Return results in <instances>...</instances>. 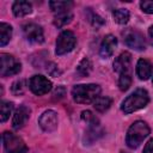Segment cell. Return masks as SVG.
I'll list each match as a JSON object with an SVG mask.
<instances>
[{
    "label": "cell",
    "mask_w": 153,
    "mask_h": 153,
    "mask_svg": "<svg viewBox=\"0 0 153 153\" xmlns=\"http://www.w3.org/2000/svg\"><path fill=\"white\" fill-rule=\"evenodd\" d=\"M57 123H59V120H57V114L53 110H47L42 114V116L39 117L38 120V124L39 127L47 131V133H50V131H54L56 128H57Z\"/></svg>",
    "instance_id": "9"
},
{
    "label": "cell",
    "mask_w": 153,
    "mask_h": 153,
    "mask_svg": "<svg viewBox=\"0 0 153 153\" xmlns=\"http://www.w3.org/2000/svg\"><path fill=\"white\" fill-rule=\"evenodd\" d=\"M51 11L56 14L60 12H65V11H69L68 8L73 5L71 1H50L49 2Z\"/></svg>",
    "instance_id": "21"
},
{
    "label": "cell",
    "mask_w": 153,
    "mask_h": 153,
    "mask_svg": "<svg viewBox=\"0 0 153 153\" xmlns=\"http://www.w3.org/2000/svg\"><path fill=\"white\" fill-rule=\"evenodd\" d=\"M65 94H66V90H65V87H63V86H57V87L55 88L54 93H53V99H55V100H60V99H62V98L65 97Z\"/></svg>",
    "instance_id": "27"
},
{
    "label": "cell",
    "mask_w": 153,
    "mask_h": 153,
    "mask_svg": "<svg viewBox=\"0 0 153 153\" xmlns=\"http://www.w3.org/2000/svg\"><path fill=\"white\" fill-rule=\"evenodd\" d=\"M12 37V27L6 23L0 24V45H6Z\"/></svg>",
    "instance_id": "17"
},
{
    "label": "cell",
    "mask_w": 153,
    "mask_h": 153,
    "mask_svg": "<svg viewBox=\"0 0 153 153\" xmlns=\"http://www.w3.org/2000/svg\"><path fill=\"white\" fill-rule=\"evenodd\" d=\"M116 45H117V38L114 35H106L104 37V39L102 41V44H100V49H99L100 56L103 59L110 57L114 54Z\"/></svg>",
    "instance_id": "12"
},
{
    "label": "cell",
    "mask_w": 153,
    "mask_h": 153,
    "mask_svg": "<svg viewBox=\"0 0 153 153\" xmlns=\"http://www.w3.org/2000/svg\"><path fill=\"white\" fill-rule=\"evenodd\" d=\"M148 102H149V97L147 91L143 88H137L123 100L121 109L124 114H131L139 109L145 108L148 104Z\"/></svg>",
    "instance_id": "2"
},
{
    "label": "cell",
    "mask_w": 153,
    "mask_h": 153,
    "mask_svg": "<svg viewBox=\"0 0 153 153\" xmlns=\"http://www.w3.org/2000/svg\"><path fill=\"white\" fill-rule=\"evenodd\" d=\"M91 71H92V63H91V61L88 60V59H82L81 61H80V63L78 65V67H76V73H78V75L80 76V78H82V76H87L90 73H91Z\"/></svg>",
    "instance_id": "18"
},
{
    "label": "cell",
    "mask_w": 153,
    "mask_h": 153,
    "mask_svg": "<svg viewBox=\"0 0 153 153\" xmlns=\"http://www.w3.org/2000/svg\"><path fill=\"white\" fill-rule=\"evenodd\" d=\"M91 24L93 25V26H96V27H99V26H102L103 24H104V20H103V18L102 17H99L98 14H92V17H91Z\"/></svg>",
    "instance_id": "28"
},
{
    "label": "cell",
    "mask_w": 153,
    "mask_h": 153,
    "mask_svg": "<svg viewBox=\"0 0 153 153\" xmlns=\"http://www.w3.org/2000/svg\"><path fill=\"white\" fill-rule=\"evenodd\" d=\"M122 35H123V39L128 47H130L135 50H145L146 49L145 38L139 31L129 27V29H126L122 32Z\"/></svg>",
    "instance_id": "7"
},
{
    "label": "cell",
    "mask_w": 153,
    "mask_h": 153,
    "mask_svg": "<svg viewBox=\"0 0 153 153\" xmlns=\"http://www.w3.org/2000/svg\"><path fill=\"white\" fill-rule=\"evenodd\" d=\"M111 105V98L109 97H98L94 102H93V106L97 111L99 112H104L106 111Z\"/></svg>",
    "instance_id": "20"
},
{
    "label": "cell",
    "mask_w": 153,
    "mask_h": 153,
    "mask_svg": "<svg viewBox=\"0 0 153 153\" xmlns=\"http://www.w3.org/2000/svg\"><path fill=\"white\" fill-rule=\"evenodd\" d=\"M81 118H82V121H85L88 126H96V124H99L98 118H97L91 111H88V110L81 112Z\"/></svg>",
    "instance_id": "25"
},
{
    "label": "cell",
    "mask_w": 153,
    "mask_h": 153,
    "mask_svg": "<svg viewBox=\"0 0 153 153\" xmlns=\"http://www.w3.org/2000/svg\"><path fill=\"white\" fill-rule=\"evenodd\" d=\"M130 61H131V55L128 51L122 53L114 62V71L117 72L118 74L130 72Z\"/></svg>",
    "instance_id": "13"
},
{
    "label": "cell",
    "mask_w": 153,
    "mask_h": 153,
    "mask_svg": "<svg viewBox=\"0 0 153 153\" xmlns=\"http://www.w3.org/2000/svg\"><path fill=\"white\" fill-rule=\"evenodd\" d=\"M75 43H76V38L72 31L69 30L62 31L56 41V50H55L56 55H63L72 51L73 48L75 47Z\"/></svg>",
    "instance_id": "5"
},
{
    "label": "cell",
    "mask_w": 153,
    "mask_h": 153,
    "mask_svg": "<svg viewBox=\"0 0 153 153\" xmlns=\"http://www.w3.org/2000/svg\"><path fill=\"white\" fill-rule=\"evenodd\" d=\"M140 6H141V8H142L143 12L149 13V14H153V0H145V1H141V2H140Z\"/></svg>",
    "instance_id": "26"
},
{
    "label": "cell",
    "mask_w": 153,
    "mask_h": 153,
    "mask_svg": "<svg viewBox=\"0 0 153 153\" xmlns=\"http://www.w3.org/2000/svg\"><path fill=\"white\" fill-rule=\"evenodd\" d=\"M148 38H149V43L153 45V25L149 26L148 29Z\"/></svg>",
    "instance_id": "31"
},
{
    "label": "cell",
    "mask_w": 153,
    "mask_h": 153,
    "mask_svg": "<svg viewBox=\"0 0 153 153\" xmlns=\"http://www.w3.org/2000/svg\"><path fill=\"white\" fill-rule=\"evenodd\" d=\"M29 86H30V90L35 94L43 96V94H45V93H48L50 91L51 81L48 80L43 75H33L29 81Z\"/></svg>",
    "instance_id": "8"
},
{
    "label": "cell",
    "mask_w": 153,
    "mask_h": 153,
    "mask_svg": "<svg viewBox=\"0 0 153 153\" xmlns=\"http://www.w3.org/2000/svg\"><path fill=\"white\" fill-rule=\"evenodd\" d=\"M47 72L51 76H57L60 74V71H59V68H57V66L55 63H50L49 66H47Z\"/></svg>",
    "instance_id": "29"
},
{
    "label": "cell",
    "mask_w": 153,
    "mask_h": 153,
    "mask_svg": "<svg viewBox=\"0 0 153 153\" xmlns=\"http://www.w3.org/2000/svg\"><path fill=\"white\" fill-rule=\"evenodd\" d=\"M30 112H31V110L27 106L20 105L16 110V112L13 115V120H12V127H13V129L18 130V129L23 128L25 126V123L27 122L29 117H30Z\"/></svg>",
    "instance_id": "11"
},
{
    "label": "cell",
    "mask_w": 153,
    "mask_h": 153,
    "mask_svg": "<svg viewBox=\"0 0 153 153\" xmlns=\"http://www.w3.org/2000/svg\"><path fill=\"white\" fill-rule=\"evenodd\" d=\"M142 153H153V139H151V140L146 143V146H145Z\"/></svg>",
    "instance_id": "30"
},
{
    "label": "cell",
    "mask_w": 153,
    "mask_h": 153,
    "mask_svg": "<svg viewBox=\"0 0 153 153\" xmlns=\"http://www.w3.org/2000/svg\"><path fill=\"white\" fill-rule=\"evenodd\" d=\"M22 69L20 62L12 55L1 53L0 54V75L10 76L19 73Z\"/></svg>",
    "instance_id": "4"
},
{
    "label": "cell",
    "mask_w": 153,
    "mask_h": 153,
    "mask_svg": "<svg viewBox=\"0 0 153 153\" xmlns=\"http://www.w3.org/2000/svg\"><path fill=\"white\" fill-rule=\"evenodd\" d=\"M130 84H131V74H130V72L120 74L118 86H120V90L121 91H127L129 88Z\"/></svg>",
    "instance_id": "23"
},
{
    "label": "cell",
    "mask_w": 153,
    "mask_h": 153,
    "mask_svg": "<svg viewBox=\"0 0 153 153\" xmlns=\"http://www.w3.org/2000/svg\"><path fill=\"white\" fill-rule=\"evenodd\" d=\"M2 142L7 153H26L27 152V148L25 147L24 141L19 136L10 131H5L2 134Z\"/></svg>",
    "instance_id": "6"
},
{
    "label": "cell",
    "mask_w": 153,
    "mask_h": 153,
    "mask_svg": "<svg viewBox=\"0 0 153 153\" xmlns=\"http://www.w3.org/2000/svg\"><path fill=\"white\" fill-rule=\"evenodd\" d=\"M121 153H124V152H121Z\"/></svg>",
    "instance_id": "32"
},
{
    "label": "cell",
    "mask_w": 153,
    "mask_h": 153,
    "mask_svg": "<svg viewBox=\"0 0 153 153\" xmlns=\"http://www.w3.org/2000/svg\"><path fill=\"white\" fill-rule=\"evenodd\" d=\"M12 111H13V104L11 102L2 100L0 104V120H1V122H5L10 117Z\"/></svg>",
    "instance_id": "22"
},
{
    "label": "cell",
    "mask_w": 153,
    "mask_h": 153,
    "mask_svg": "<svg viewBox=\"0 0 153 153\" xmlns=\"http://www.w3.org/2000/svg\"><path fill=\"white\" fill-rule=\"evenodd\" d=\"M100 93L99 85L87 84V85H76L72 90V96L74 102L79 104H88L94 102Z\"/></svg>",
    "instance_id": "1"
},
{
    "label": "cell",
    "mask_w": 153,
    "mask_h": 153,
    "mask_svg": "<svg viewBox=\"0 0 153 153\" xmlns=\"http://www.w3.org/2000/svg\"><path fill=\"white\" fill-rule=\"evenodd\" d=\"M112 17H114L116 23H118V24H127L128 20H129L130 14H129L128 10H126V8H117V10H114Z\"/></svg>",
    "instance_id": "19"
},
{
    "label": "cell",
    "mask_w": 153,
    "mask_h": 153,
    "mask_svg": "<svg viewBox=\"0 0 153 153\" xmlns=\"http://www.w3.org/2000/svg\"><path fill=\"white\" fill-rule=\"evenodd\" d=\"M148 134H149V127L147 126V123L143 121H136L128 129L126 142H127L128 147L136 148L140 146V143L143 141V139H146L148 136Z\"/></svg>",
    "instance_id": "3"
},
{
    "label": "cell",
    "mask_w": 153,
    "mask_h": 153,
    "mask_svg": "<svg viewBox=\"0 0 153 153\" xmlns=\"http://www.w3.org/2000/svg\"><path fill=\"white\" fill-rule=\"evenodd\" d=\"M11 90H12L13 94H16V96L23 94V93L25 92V90H26V81H25L24 79H20V80L14 81V82L12 84Z\"/></svg>",
    "instance_id": "24"
},
{
    "label": "cell",
    "mask_w": 153,
    "mask_h": 153,
    "mask_svg": "<svg viewBox=\"0 0 153 153\" xmlns=\"http://www.w3.org/2000/svg\"><path fill=\"white\" fill-rule=\"evenodd\" d=\"M12 11L16 17H24V16H27L31 13L32 6L29 1H16L13 4Z\"/></svg>",
    "instance_id": "15"
},
{
    "label": "cell",
    "mask_w": 153,
    "mask_h": 153,
    "mask_svg": "<svg viewBox=\"0 0 153 153\" xmlns=\"http://www.w3.org/2000/svg\"><path fill=\"white\" fill-rule=\"evenodd\" d=\"M136 74L139 79L141 80H147L152 75V65L148 60L146 59H140L136 65Z\"/></svg>",
    "instance_id": "14"
},
{
    "label": "cell",
    "mask_w": 153,
    "mask_h": 153,
    "mask_svg": "<svg viewBox=\"0 0 153 153\" xmlns=\"http://www.w3.org/2000/svg\"><path fill=\"white\" fill-rule=\"evenodd\" d=\"M23 32H24L25 38H26L29 42H32V43H42L43 39H44L43 30H42V27H41L39 25H37V24L30 23V24L24 25Z\"/></svg>",
    "instance_id": "10"
},
{
    "label": "cell",
    "mask_w": 153,
    "mask_h": 153,
    "mask_svg": "<svg viewBox=\"0 0 153 153\" xmlns=\"http://www.w3.org/2000/svg\"><path fill=\"white\" fill-rule=\"evenodd\" d=\"M73 18V14L71 13V11H65V12H60V13H56L55 17H54V24L55 26L57 27H62L65 26L66 24L71 23Z\"/></svg>",
    "instance_id": "16"
}]
</instances>
